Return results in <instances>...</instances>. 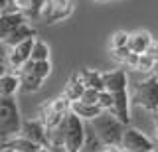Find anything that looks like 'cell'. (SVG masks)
Returning a JSON list of instances; mask_svg holds the SVG:
<instances>
[{
    "label": "cell",
    "instance_id": "obj_29",
    "mask_svg": "<svg viewBox=\"0 0 158 152\" xmlns=\"http://www.w3.org/2000/svg\"><path fill=\"white\" fill-rule=\"evenodd\" d=\"M111 53H113V57H115L117 61H121V63H127V60L131 57V50L128 47H118V50H111Z\"/></svg>",
    "mask_w": 158,
    "mask_h": 152
},
{
    "label": "cell",
    "instance_id": "obj_14",
    "mask_svg": "<svg viewBox=\"0 0 158 152\" xmlns=\"http://www.w3.org/2000/svg\"><path fill=\"white\" fill-rule=\"evenodd\" d=\"M69 111H71L75 117H79L81 121H85V122H91L95 117H99L103 113V109L99 105H87V103H83V101L71 103V109Z\"/></svg>",
    "mask_w": 158,
    "mask_h": 152
},
{
    "label": "cell",
    "instance_id": "obj_6",
    "mask_svg": "<svg viewBox=\"0 0 158 152\" xmlns=\"http://www.w3.org/2000/svg\"><path fill=\"white\" fill-rule=\"evenodd\" d=\"M121 148H127L131 152H142V150H156V144L144 132H140L138 129H132V126H127L125 134H123Z\"/></svg>",
    "mask_w": 158,
    "mask_h": 152
},
{
    "label": "cell",
    "instance_id": "obj_32",
    "mask_svg": "<svg viewBox=\"0 0 158 152\" xmlns=\"http://www.w3.org/2000/svg\"><path fill=\"white\" fill-rule=\"evenodd\" d=\"M136 63H138V53H131V57L127 60V65H131L132 69H136Z\"/></svg>",
    "mask_w": 158,
    "mask_h": 152
},
{
    "label": "cell",
    "instance_id": "obj_21",
    "mask_svg": "<svg viewBox=\"0 0 158 152\" xmlns=\"http://www.w3.org/2000/svg\"><path fill=\"white\" fill-rule=\"evenodd\" d=\"M83 91H85V87H83V83L77 79V75L73 73L71 75V79H69L65 83V89H63V97L69 101V103H75L81 99V95H83Z\"/></svg>",
    "mask_w": 158,
    "mask_h": 152
},
{
    "label": "cell",
    "instance_id": "obj_35",
    "mask_svg": "<svg viewBox=\"0 0 158 152\" xmlns=\"http://www.w3.org/2000/svg\"><path fill=\"white\" fill-rule=\"evenodd\" d=\"M154 126H156V130H158V111L154 113Z\"/></svg>",
    "mask_w": 158,
    "mask_h": 152
},
{
    "label": "cell",
    "instance_id": "obj_19",
    "mask_svg": "<svg viewBox=\"0 0 158 152\" xmlns=\"http://www.w3.org/2000/svg\"><path fill=\"white\" fill-rule=\"evenodd\" d=\"M20 89V77L14 73L0 75V97H14Z\"/></svg>",
    "mask_w": 158,
    "mask_h": 152
},
{
    "label": "cell",
    "instance_id": "obj_20",
    "mask_svg": "<svg viewBox=\"0 0 158 152\" xmlns=\"http://www.w3.org/2000/svg\"><path fill=\"white\" fill-rule=\"evenodd\" d=\"M103 148H105V144L99 140V136L95 134L93 126L89 122H85V140H83V146L79 152H101Z\"/></svg>",
    "mask_w": 158,
    "mask_h": 152
},
{
    "label": "cell",
    "instance_id": "obj_34",
    "mask_svg": "<svg viewBox=\"0 0 158 152\" xmlns=\"http://www.w3.org/2000/svg\"><path fill=\"white\" fill-rule=\"evenodd\" d=\"M152 75H154V77H158V61L154 63V69H152Z\"/></svg>",
    "mask_w": 158,
    "mask_h": 152
},
{
    "label": "cell",
    "instance_id": "obj_31",
    "mask_svg": "<svg viewBox=\"0 0 158 152\" xmlns=\"http://www.w3.org/2000/svg\"><path fill=\"white\" fill-rule=\"evenodd\" d=\"M146 55H148V57H152V60H154V61H158V43H156V42L152 43L150 47H148Z\"/></svg>",
    "mask_w": 158,
    "mask_h": 152
},
{
    "label": "cell",
    "instance_id": "obj_24",
    "mask_svg": "<svg viewBox=\"0 0 158 152\" xmlns=\"http://www.w3.org/2000/svg\"><path fill=\"white\" fill-rule=\"evenodd\" d=\"M128 38H131V34L118 30L113 34V40H111V50H118V47H128Z\"/></svg>",
    "mask_w": 158,
    "mask_h": 152
},
{
    "label": "cell",
    "instance_id": "obj_1",
    "mask_svg": "<svg viewBox=\"0 0 158 152\" xmlns=\"http://www.w3.org/2000/svg\"><path fill=\"white\" fill-rule=\"evenodd\" d=\"M89 125L93 126L95 134L105 146H121L123 134L127 130V125H123L121 121L113 115L111 111H103L99 117H95Z\"/></svg>",
    "mask_w": 158,
    "mask_h": 152
},
{
    "label": "cell",
    "instance_id": "obj_37",
    "mask_svg": "<svg viewBox=\"0 0 158 152\" xmlns=\"http://www.w3.org/2000/svg\"><path fill=\"white\" fill-rule=\"evenodd\" d=\"M154 144H156V148H158V130H156V140H154Z\"/></svg>",
    "mask_w": 158,
    "mask_h": 152
},
{
    "label": "cell",
    "instance_id": "obj_16",
    "mask_svg": "<svg viewBox=\"0 0 158 152\" xmlns=\"http://www.w3.org/2000/svg\"><path fill=\"white\" fill-rule=\"evenodd\" d=\"M2 148H10L14 152H40L42 146L36 144V142H32V140H28V138H24L22 134H18V136H14V138L4 140Z\"/></svg>",
    "mask_w": 158,
    "mask_h": 152
},
{
    "label": "cell",
    "instance_id": "obj_10",
    "mask_svg": "<svg viewBox=\"0 0 158 152\" xmlns=\"http://www.w3.org/2000/svg\"><path fill=\"white\" fill-rule=\"evenodd\" d=\"M113 97H115V103H113L111 113L123 125H128L131 122V95H128V91L113 93Z\"/></svg>",
    "mask_w": 158,
    "mask_h": 152
},
{
    "label": "cell",
    "instance_id": "obj_7",
    "mask_svg": "<svg viewBox=\"0 0 158 152\" xmlns=\"http://www.w3.org/2000/svg\"><path fill=\"white\" fill-rule=\"evenodd\" d=\"M20 134L24 136V138L36 142L40 144L42 148H48L49 144V138H48V129L46 125H44L40 119H28V121H22V130H20Z\"/></svg>",
    "mask_w": 158,
    "mask_h": 152
},
{
    "label": "cell",
    "instance_id": "obj_25",
    "mask_svg": "<svg viewBox=\"0 0 158 152\" xmlns=\"http://www.w3.org/2000/svg\"><path fill=\"white\" fill-rule=\"evenodd\" d=\"M154 60L152 57H148L146 53H140L138 55V63H136V71H144V73H152L154 69Z\"/></svg>",
    "mask_w": 158,
    "mask_h": 152
},
{
    "label": "cell",
    "instance_id": "obj_8",
    "mask_svg": "<svg viewBox=\"0 0 158 152\" xmlns=\"http://www.w3.org/2000/svg\"><path fill=\"white\" fill-rule=\"evenodd\" d=\"M34 42H36V38H32V40H26V42L18 43V46L10 47V55H8V67H10V69L20 71V69H22V67L30 61Z\"/></svg>",
    "mask_w": 158,
    "mask_h": 152
},
{
    "label": "cell",
    "instance_id": "obj_11",
    "mask_svg": "<svg viewBox=\"0 0 158 152\" xmlns=\"http://www.w3.org/2000/svg\"><path fill=\"white\" fill-rule=\"evenodd\" d=\"M103 83H105V91L109 93H118V91H127L128 87V77L125 69H113L103 73Z\"/></svg>",
    "mask_w": 158,
    "mask_h": 152
},
{
    "label": "cell",
    "instance_id": "obj_5",
    "mask_svg": "<svg viewBox=\"0 0 158 152\" xmlns=\"http://www.w3.org/2000/svg\"><path fill=\"white\" fill-rule=\"evenodd\" d=\"M63 129H65V148L67 152H79L85 140V121H81L73 113L63 119Z\"/></svg>",
    "mask_w": 158,
    "mask_h": 152
},
{
    "label": "cell",
    "instance_id": "obj_41",
    "mask_svg": "<svg viewBox=\"0 0 158 152\" xmlns=\"http://www.w3.org/2000/svg\"><path fill=\"white\" fill-rule=\"evenodd\" d=\"M156 43H158V42H156Z\"/></svg>",
    "mask_w": 158,
    "mask_h": 152
},
{
    "label": "cell",
    "instance_id": "obj_4",
    "mask_svg": "<svg viewBox=\"0 0 158 152\" xmlns=\"http://www.w3.org/2000/svg\"><path fill=\"white\" fill-rule=\"evenodd\" d=\"M69 109H71V103L61 95V97H57V99L49 101V103H46V105H42V109H40V121L46 125L48 130H52V129H56L59 122L65 119L69 113H71Z\"/></svg>",
    "mask_w": 158,
    "mask_h": 152
},
{
    "label": "cell",
    "instance_id": "obj_39",
    "mask_svg": "<svg viewBox=\"0 0 158 152\" xmlns=\"http://www.w3.org/2000/svg\"><path fill=\"white\" fill-rule=\"evenodd\" d=\"M118 152H131V150H127V148H121V150H118Z\"/></svg>",
    "mask_w": 158,
    "mask_h": 152
},
{
    "label": "cell",
    "instance_id": "obj_22",
    "mask_svg": "<svg viewBox=\"0 0 158 152\" xmlns=\"http://www.w3.org/2000/svg\"><path fill=\"white\" fill-rule=\"evenodd\" d=\"M24 67H28L34 75H38L40 79H44V81H46L48 75L52 73V63H49V61H32V60H30Z\"/></svg>",
    "mask_w": 158,
    "mask_h": 152
},
{
    "label": "cell",
    "instance_id": "obj_3",
    "mask_svg": "<svg viewBox=\"0 0 158 152\" xmlns=\"http://www.w3.org/2000/svg\"><path fill=\"white\" fill-rule=\"evenodd\" d=\"M131 101L146 111L156 113L158 111V77L152 75L144 81L136 83L135 89H132Z\"/></svg>",
    "mask_w": 158,
    "mask_h": 152
},
{
    "label": "cell",
    "instance_id": "obj_2",
    "mask_svg": "<svg viewBox=\"0 0 158 152\" xmlns=\"http://www.w3.org/2000/svg\"><path fill=\"white\" fill-rule=\"evenodd\" d=\"M22 117L14 97H0V140H8L20 134Z\"/></svg>",
    "mask_w": 158,
    "mask_h": 152
},
{
    "label": "cell",
    "instance_id": "obj_18",
    "mask_svg": "<svg viewBox=\"0 0 158 152\" xmlns=\"http://www.w3.org/2000/svg\"><path fill=\"white\" fill-rule=\"evenodd\" d=\"M32 38H36V30H34V28L26 22V24H22L20 28H16V30L10 34L6 40H2V42L6 43V46L14 47V46H18V43L26 42V40H32Z\"/></svg>",
    "mask_w": 158,
    "mask_h": 152
},
{
    "label": "cell",
    "instance_id": "obj_23",
    "mask_svg": "<svg viewBox=\"0 0 158 152\" xmlns=\"http://www.w3.org/2000/svg\"><path fill=\"white\" fill-rule=\"evenodd\" d=\"M30 60L32 61H49V46L42 40H36L34 42V47H32Z\"/></svg>",
    "mask_w": 158,
    "mask_h": 152
},
{
    "label": "cell",
    "instance_id": "obj_30",
    "mask_svg": "<svg viewBox=\"0 0 158 152\" xmlns=\"http://www.w3.org/2000/svg\"><path fill=\"white\" fill-rule=\"evenodd\" d=\"M18 12L14 0H0V14H14Z\"/></svg>",
    "mask_w": 158,
    "mask_h": 152
},
{
    "label": "cell",
    "instance_id": "obj_9",
    "mask_svg": "<svg viewBox=\"0 0 158 152\" xmlns=\"http://www.w3.org/2000/svg\"><path fill=\"white\" fill-rule=\"evenodd\" d=\"M73 10V0H46L42 18L48 22H57L61 18H67Z\"/></svg>",
    "mask_w": 158,
    "mask_h": 152
},
{
    "label": "cell",
    "instance_id": "obj_40",
    "mask_svg": "<svg viewBox=\"0 0 158 152\" xmlns=\"http://www.w3.org/2000/svg\"><path fill=\"white\" fill-rule=\"evenodd\" d=\"M142 152H156V150H142Z\"/></svg>",
    "mask_w": 158,
    "mask_h": 152
},
{
    "label": "cell",
    "instance_id": "obj_26",
    "mask_svg": "<svg viewBox=\"0 0 158 152\" xmlns=\"http://www.w3.org/2000/svg\"><path fill=\"white\" fill-rule=\"evenodd\" d=\"M113 103H115V97H113V93H109V91H101V93H99L97 105L101 107L103 111H111V109H113Z\"/></svg>",
    "mask_w": 158,
    "mask_h": 152
},
{
    "label": "cell",
    "instance_id": "obj_13",
    "mask_svg": "<svg viewBox=\"0 0 158 152\" xmlns=\"http://www.w3.org/2000/svg\"><path fill=\"white\" fill-rule=\"evenodd\" d=\"M152 36L148 32H144V30H138V32H135V34H131V38H128V50H131L132 53H146L148 51V47L152 46Z\"/></svg>",
    "mask_w": 158,
    "mask_h": 152
},
{
    "label": "cell",
    "instance_id": "obj_28",
    "mask_svg": "<svg viewBox=\"0 0 158 152\" xmlns=\"http://www.w3.org/2000/svg\"><path fill=\"white\" fill-rule=\"evenodd\" d=\"M14 4H16L18 12L24 14L26 18L32 16V6H34V0H14Z\"/></svg>",
    "mask_w": 158,
    "mask_h": 152
},
{
    "label": "cell",
    "instance_id": "obj_15",
    "mask_svg": "<svg viewBox=\"0 0 158 152\" xmlns=\"http://www.w3.org/2000/svg\"><path fill=\"white\" fill-rule=\"evenodd\" d=\"M77 79L83 83V87L89 89H97V91H105V83H103V73L93 71V69H79L75 71Z\"/></svg>",
    "mask_w": 158,
    "mask_h": 152
},
{
    "label": "cell",
    "instance_id": "obj_12",
    "mask_svg": "<svg viewBox=\"0 0 158 152\" xmlns=\"http://www.w3.org/2000/svg\"><path fill=\"white\" fill-rule=\"evenodd\" d=\"M22 24H26V16L20 12L14 14H0V42L6 40L16 28H20Z\"/></svg>",
    "mask_w": 158,
    "mask_h": 152
},
{
    "label": "cell",
    "instance_id": "obj_38",
    "mask_svg": "<svg viewBox=\"0 0 158 152\" xmlns=\"http://www.w3.org/2000/svg\"><path fill=\"white\" fill-rule=\"evenodd\" d=\"M0 152H14V150H10V148H2Z\"/></svg>",
    "mask_w": 158,
    "mask_h": 152
},
{
    "label": "cell",
    "instance_id": "obj_27",
    "mask_svg": "<svg viewBox=\"0 0 158 152\" xmlns=\"http://www.w3.org/2000/svg\"><path fill=\"white\" fill-rule=\"evenodd\" d=\"M99 93H101V91L85 87V91H83V95H81V99H79V101L87 103V105H97V101H99Z\"/></svg>",
    "mask_w": 158,
    "mask_h": 152
},
{
    "label": "cell",
    "instance_id": "obj_33",
    "mask_svg": "<svg viewBox=\"0 0 158 152\" xmlns=\"http://www.w3.org/2000/svg\"><path fill=\"white\" fill-rule=\"evenodd\" d=\"M118 150H121V146H105L101 152H118Z\"/></svg>",
    "mask_w": 158,
    "mask_h": 152
},
{
    "label": "cell",
    "instance_id": "obj_36",
    "mask_svg": "<svg viewBox=\"0 0 158 152\" xmlns=\"http://www.w3.org/2000/svg\"><path fill=\"white\" fill-rule=\"evenodd\" d=\"M91 2H99V4H103V2H109V0H91Z\"/></svg>",
    "mask_w": 158,
    "mask_h": 152
},
{
    "label": "cell",
    "instance_id": "obj_17",
    "mask_svg": "<svg viewBox=\"0 0 158 152\" xmlns=\"http://www.w3.org/2000/svg\"><path fill=\"white\" fill-rule=\"evenodd\" d=\"M18 77H20V89H24L26 93H36L42 89V83L44 79H40L38 75H34L28 67H22L18 71Z\"/></svg>",
    "mask_w": 158,
    "mask_h": 152
}]
</instances>
